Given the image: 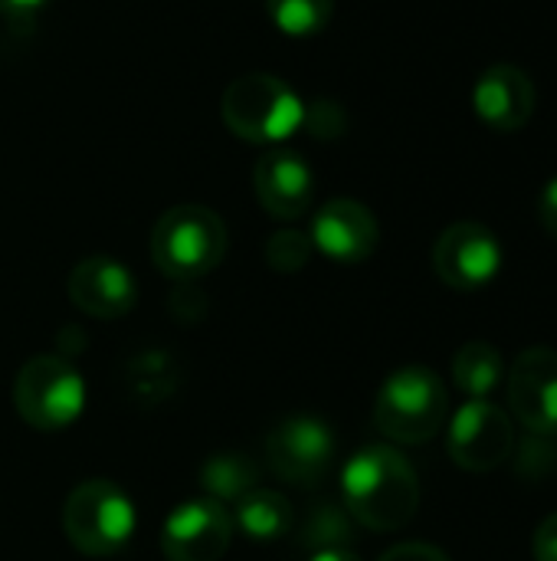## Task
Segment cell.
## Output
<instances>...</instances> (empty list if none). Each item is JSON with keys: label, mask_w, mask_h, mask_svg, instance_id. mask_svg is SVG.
I'll use <instances>...</instances> for the list:
<instances>
[{"label": "cell", "mask_w": 557, "mask_h": 561, "mask_svg": "<svg viewBox=\"0 0 557 561\" xmlns=\"http://www.w3.org/2000/svg\"><path fill=\"white\" fill-rule=\"evenodd\" d=\"M348 513L374 533L404 529L420 510V480L410 460L394 447H364L341 470Z\"/></svg>", "instance_id": "1"}, {"label": "cell", "mask_w": 557, "mask_h": 561, "mask_svg": "<svg viewBox=\"0 0 557 561\" xmlns=\"http://www.w3.org/2000/svg\"><path fill=\"white\" fill-rule=\"evenodd\" d=\"M227 253V224L204 204H177L151 230L154 266L177 283H194L220 266Z\"/></svg>", "instance_id": "2"}, {"label": "cell", "mask_w": 557, "mask_h": 561, "mask_svg": "<svg viewBox=\"0 0 557 561\" xmlns=\"http://www.w3.org/2000/svg\"><path fill=\"white\" fill-rule=\"evenodd\" d=\"M220 112L227 128L250 145H279L305 125L299 92L269 72L233 79L223 92Z\"/></svg>", "instance_id": "3"}, {"label": "cell", "mask_w": 557, "mask_h": 561, "mask_svg": "<svg viewBox=\"0 0 557 561\" xmlns=\"http://www.w3.org/2000/svg\"><path fill=\"white\" fill-rule=\"evenodd\" d=\"M450 414V394L437 371L410 365L394 371L374 401V427L394 444H427L433 440Z\"/></svg>", "instance_id": "4"}, {"label": "cell", "mask_w": 557, "mask_h": 561, "mask_svg": "<svg viewBox=\"0 0 557 561\" xmlns=\"http://www.w3.org/2000/svg\"><path fill=\"white\" fill-rule=\"evenodd\" d=\"M138 516L128 493L112 480L79 483L62 506V529L76 552L89 559L115 556L135 536Z\"/></svg>", "instance_id": "5"}, {"label": "cell", "mask_w": 557, "mask_h": 561, "mask_svg": "<svg viewBox=\"0 0 557 561\" xmlns=\"http://www.w3.org/2000/svg\"><path fill=\"white\" fill-rule=\"evenodd\" d=\"M13 404L23 424L43 434L72 427L85 411V381L59 355L30 358L13 381Z\"/></svg>", "instance_id": "6"}, {"label": "cell", "mask_w": 557, "mask_h": 561, "mask_svg": "<svg viewBox=\"0 0 557 561\" xmlns=\"http://www.w3.org/2000/svg\"><path fill=\"white\" fill-rule=\"evenodd\" d=\"M512 447H515V431L509 414L486 398L466 401L450 421L446 450L453 463L466 473L499 470L512 457Z\"/></svg>", "instance_id": "7"}, {"label": "cell", "mask_w": 557, "mask_h": 561, "mask_svg": "<svg viewBox=\"0 0 557 561\" xmlns=\"http://www.w3.org/2000/svg\"><path fill=\"white\" fill-rule=\"evenodd\" d=\"M233 542V513L217 500H190L167 513L161 552L167 561H220Z\"/></svg>", "instance_id": "8"}, {"label": "cell", "mask_w": 557, "mask_h": 561, "mask_svg": "<svg viewBox=\"0 0 557 561\" xmlns=\"http://www.w3.org/2000/svg\"><path fill=\"white\" fill-rule=\"evenodd\" d=\"M335 460V434L318 417H286L266 437V463L269 470L286 480L309 486L325 477Z\"/></svg>", "instance_id": "9"}, {"label": "cell", "mask_w": 557, "mask_h": 561, "mask_svg": "<svg viewBox=\"0 0 557 561\" xmlns=\"http://www.w3.org/2000/svg\"><path fill=\"white\" fill-rule=\"evenodd\" d=\"M502 247L486 224L463 220L440 233L433 247V270L453 289H483L499 276Z\"/></svg>", "instance_id": "10"}, {"label": "cell", "mask_w": 557, "mask_h": 561, "mask_svg": "<svg viewBox=\"0 0 557 561\" xmlns=\"http://www.w3.org/2000/svg\"><path fill=\"white\" fill-rule=\"evenodd\" d=\"M509 411L532 434H557V352L525 348L506 381Z\"/></svg>", "instance_id": "11"}, {"label": "cell", "mask_w": 557, "mask_h": 561, "mask_svg": "<svg viewBox=\"0 0 557 561\" xmlns=\"http://www.w3.org/2000/svg\"><path fill=\"white\" fill-rule=\"evenodd\" d=\"M309 240L335 263H364L378 250L381 230L378 217L361 201L335 197L315 214Z\"/></svg>", "instance_id": "12"}, {"label": "cell", "mask_w": 557, "mask_h": 561, "mask_svg": "<svg viewBox=\"0 0 557 561\" xmlns=\"http://www.w3.org/2000/svg\"><path fill=\"white\" fill-rule=\"evenodd\" d=\"M69 299L92 319H121L138 302V283L125 263L112 256H89L69 273Z\"/></svg>", "instance_id": "13"}, {"label": "cell", "mask_w": 557, "mask_h": 561, "mask_svg": "<svg viewBox=\"0 0 557 561\" xmlns=\"http://www.w3.org/2000/svg\"><path fill=\"white\" fill-rule=\"evenodd\" d=\"M253 184H256V197L263 210L276 220H299L312 207L315 178L305 158L295 151H286V148L266 151L256 161Z\"/></svg>", "instance_id": "14"}, {"label": "cell", "mask_w": 557, "mask_h": 561, "mask_svg": "<svg viewBox=\"0 0 557 561\" xmlns=\"http://www.w3.org/2000/svg\"><path fill=\"white\" fill-rule=\"evenodd\" d=\"M473 105L489 128L519 131L535 112V82L519 66H489L473 89Z\"/></svg>", "instance_id": "15"}, {"label": "cell", "mask_w": 557, "mask_h": 561, "mask_svg": "<svg viewBox=\"0 0 557 561\" xmlns=\"http://www.w3.org/2000/svg\"><path fill=\"white\" fill-rule=\"evenodd\" d=\"M295 523L292 503L272 490H250L240 503H233V529H240L253 542H279L289 536Z\"/></svg>", "instance_id": "16"}, {"label": "cell", "mask_w": 557, "mask_h": 561, "mask_svg": "<svg viewBox=\"0 0 557 561\" xmlns=\"http://www.w3.org/2000/svg\"><path fill=\"white\" fill-rule=\"evenodd\" d=\"M259 467L246 454H213L200 467V486L207 500L217 503H240L250 490H256Z\"/></svg>", "instance_id": "17"}, {"label": "cell", "mask_w": 557, "mask_h": 561, "mask_svg": "<svg viewBox=\"0 0 557 561\" xmlns=\"http://www.w3.org/2000/svg\"><path fill=\"white\" fill-rule=\"evenodd\" d=\"M502 378H506L502 355L489 342H469L453 358V381L463 394H469V401L492 394Z\"/></svg>", "instance_id": "18"}, {"label": "cell", "mask_w": 557, "mask_h": 561, "mask_svg": "<svg viewBox=\"0 0 557 561\" xmlns=\"http://www.w3.org/2000/svg\"><path fill=\"white\" fill-rule=\"evenodd\" d=\"M266 13L286 36H315L328 26L335 0H266Z\"/></svg>", "instance_id": "19"}, {"label": "cell", "mask_w": 557, "mask_h": 561, "mask_svg": "<svg viewBox=\"0 0 557 561\" xmlns=\"http://www.w3.org/2000/svg\"><path fill=\"white\" fill-rule=\"evenodd\" d=\"M312 240L299 230H276L266 240V263L276 273H299L312 260Z\"/></svg>", "instance_id": "20"}, {"label": "cell", "mask_w": 557, "mask_h": 561, "mask_svg": "<svg viewBox=\"0 0 557 561\" xmlns=\"http://www.w3.org/2000/svg\"><path fill=\"white\" fill-rule=\"evenodd\" d=\"M378 561H450V556L427 542H401V546L387 549Z\"/></svg>", "instance_id": "21"}, {"label": "cell", "mask_w": 557, "mask_h": 561, "mask_svg": "<svg viewBox=\"0 0 557 561\" xmlns=\"http://www.w3.org/2000/svg\"><path fill=\"white\" fill-rule=\"evenodd\" d=\"M532 552H535V561H557V513H552L538 526L535 542H532Z\"/></svg>", "instance_id": "22"}, {"label": "cell", "mask_w": 557, "mask_h": 561, "mask_svg": "<svg viewBox=\"0 0 557 561\" xmlns=\"http://www.w3.org/2000/svg\"><path fill=\"white\" fill-rule=\"evenodd\" d=\"M538 217H542L545 230L557 240V178H552V181L545 184V191H542V197H538Z\"/></svg>", "instance_id": "23"}, {"label": "cell", "mask_w": 557, "mask_h": 561, "mask_svg": "<svg viewBox=\"0 0 557 561\" xmlns=\"http://www.w3.org/2000/svg\"><path fill=\"white\" fill-rule=\"evenodd\" d=\"M46 0H0V13L7 16V20H33V13L43 7Z\"/></svg>", "instance_id": "24"}, {"label": "cell", "mask_w": 557, "mask_h": 561, "mask_svg": "<svg viewBox=\"0 0 557 561\" xmlns=\"http://www.w3.org/2000/svg\"><path fill=\"white\" fill-rule=\"evenodd\" d=\"M309 561H361L351 549H345V546H328V549H318L315 556Z\"/></svg>", "instance_id": "25"}]
</instances>
